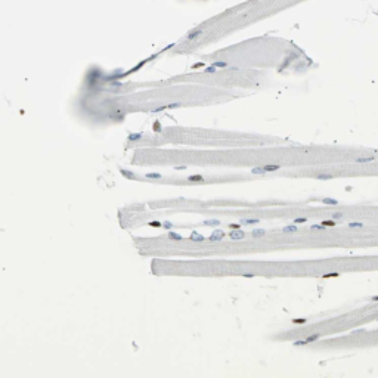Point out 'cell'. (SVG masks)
Here are the masks:
<instances>
[{
  "instance_id": "26",
  "label": "cell",
  "mask_w": 378,
  "mask_h": 378,
  "mask_svg": "<svg viewBox=\"0 0 378 378\" xmlns=\"http://www.w3.org/2000/svg\"><path fill=\"white\" fill-rule=\"evenodd\" d=\"M306 319H303V318H300V319H294V323H304Z\"/></svg>"
},
{
  "instance_id": "25",
  "label": "cell",
  "mask_w": 378,
  "mask_h": 378,
  "mask_svg": "<svg viewBox=\"0 0 378 378\" xmlns=\"http://www.w3.org/2000/svg\"><path fill=\"white\" fill-rule=\"evenodd\" d=\"M151 226H154V228H160V226H162L161 223H158V222H152V223H149Z\"/></svg>"
},
{
  "instance_id": "22",
  "label": "cell",
  "mask_w": 378,
  "mask_h": 378,
  "mask_svg": "<svg viewBox=\"0 0 378 378\" xmlns=\"http://www.w3.org/2000/svg\"><path fill=\"white\" fill-rule=\"evenodd\" d=\"M304 222H306V219L304 217H300V219H296V220H294L296 225H297V223H304Z\"/></svg>"
},
{
  "instance_id": "12",
  "label": "cell",
  "mask_w": 378,
  "mask_h": 378,
  "mask_svg": "<svg viewBox=\"0 0 378 378\" xmlns=\"http://www.w3.org/2000/svg\"><path fill=\"white\" fill-rule=\"evenodd\" d=\"M264 233H266V232H264V229H254V230L251 232L253 236H263Z\"/></svg>"
},
{
  "instance_id": "23",
  "label": "cell",
  "mask_w": 378,
  "mask_h": 378,
  "mask_svg": "<svg viewBox=\"0 0 378 378\" xmlns=\"http://www.w3.org/2000/svg\"><path fill=\"white\" fill-rule=\"evenodd\" d=\"M303 344H307V340H301V341H296L294 346H303Z\"/></svg>"
},
{
  "instance_id": "3",
  "label": "cell",
  "mask_w": 378,
  "mask_h": 378,
  "mask_svg": "<svg viewBox=\"0 0 378 378\" xmlns=\"http://www.w3.org/2000/svg\"><path fill=\"white\" fill-rule=\"evenodd\" d=\"M188 182H204V177L201 174H192L188 177Z\"/></svg>"
},
{
  "instance_id": "7",
  "label": "cell",
  "mask_w": 378,
  "mask_h": 378,
  "mask_svg": "<svg viewBox=\"0 0 378 378\" xmlns=\"http://www.w3.org/2000/svg\"><path fill=\"white\" fill-rule=\"evenodd\" d=\"M202 225H206V226H217V225H220V222L216 220V219H211V220H206Z\"/></svg>"
},
{
  "instance_id": "4",
  "label": "cell",
  "mask_w": 378,
  "mask_h": 378,
  "mask_svg": "<svg viewBox=\"0 0 378 378\" xmlns=\"http://www.w3.org/2000/svg\"><path fill=\"white\" fill-rule=\"evenodd\" d=\"M120 173H121L123 176H126L127 179H135V177H136L133 172H129V170H124V169H120Z\"/></svg>"
},
{
  "instance_id": "21",
  "label": "cell",
  "mask_w": 378,
  "mask_h": 378,
  "mask_svg": "<svg viewBox=\"0 0 378 378\" xmlns=\"http://www.w3.org/2000/svg\"><path fill=\"white\" fill-rule=\"evenodd\" d=\"M162 226H164L166 229H172V228H173V225L170 223V222H164V223H162Z\"/></svg>"
},
{
  "instance_id": "27",
  "label": "cell",
  "mask_w": 378,
  "mask_h": 378,
  "mask_svg": "<svg viewBox=\"0 0 378 378\" xmlns=\"http://www.w3.org/2000/svg\"><path fill=\"white\" fill-rule=\"evenodd\" d=\"M239 226H241V225H236V223H235V225H230V228H232V229H239Z\"/></svg>"
},
{
  "instance_id": "5",
  "label": "cell",
  "mask_w": 378,
  "mask_h": 378,
  "mask_svg": "<svg viewBox=\"0 0 378 378\" xmlns=\"http://www.w3.org/2000/svg\"><path fill=\"white\" fill-rule=\"evenodd\" d=\"M191 239H192V241H198V242H202V241H206V238H204L202 235L196 233V232H192V235H191Z\"/></svg>"
},
{
  "instance_id": "28",
  "label": "cell",
  "mask_w": 378,
  "mask_h": 378,
  "mask_svg": "<svg viewBox=\"0 0 378 378\" xmlns=\"http://www.w3.org/2000/svg\"><path fill=\"white\" fill-rule=\"evenodd\" d=\"M244 276H245V278H253V275H251V273H245Z\"/></svg>"
},
{
  "instance_id": "20",
  "label": "cell",
  "mask_w": 378,
  "mask_h": 378,
  "mask_svg": "<svg viewBox=\"0 0 378 378\" xmlns=\"http://www.w3.org/2000/svg\"><path fill=\"white\" fill-rule=\"evenodd\" d=\"M318 338H319V335H318V334H315V335H312V337L307 338V343H312V341H315V340H318Z\"/></svg>"
},
{
  "instance_id": "2",
  "label": "cell",
  "mask_w": 378,
  "mask_h": 378,
  "mask_svg": "<svg viewBox=\"0 0 378 378\" xmlns=\"http://www.w3.org/2000/svg\"><path fill=\"white\" fill-rule=\"evenodd\" d=\"M230 239H244V236H245V233L242 232V230H238V229H233L232 232L229 233Z\"/></svg>"
},
{
  "instance_id": "24",
  "label": "cell",
  "mask_w": 378,
  "mask_h": 378,
  "mask_svg": "<svg viewBox=\"0 0 378 378\" xmlns=\"http://www.w3.org/2000/svg\"><path fill=\"white\" fill-rule=\"evenodd\" d=\"M338 273H326V275H323V278H337Z\"/></svg>"
},
{
  "instance_id": "17",
  "label": "cell",
  "mask_w": 378,
  "mask_h": 378,
  "mask_svg": "<svg viewBox=\"0 0 378 378\" xmlns=\"http://www.w3.org/2000/svg\"><path fill=\"white\" fill-rule=\"evenodd\" d=\"M332 176L331 174H319L318 176V179H321V180H328V179H331Z\"/></svg>"
},
{
  "instance_id": "6",
  "label": "cell",
  "mask_w": 378,
  "mask_h": 378,
  "mask_svg": "<svg viewBox=\"0 0 378 378\" xmlns=\"http://www.w3.org/2000/svg\"><path fill=\"white\" fill-rule=\"evenodd\" d=\"M259 222H260L259 219H242L241 225H251V223H259Z\"/></svg>"
},
{
  "instance_id": "14",
  "label": "cell",
  "mask_w": 378,
  "mask_h": 378,
  "mask_svg": "<svg viewBox=\"0 0 378 378\" xmlns=\"http://www.w3.org/2000/svg\"><path fill=\"white\" fill-rule=\"evenodd\" d=\"M140 138H142L140 133H132V135H129V140H138Z\"/></svg>"
},
{
  "instance_id": "15",
  "label": "cell",
  "mask_w": 378,
  "mask_h": 378,
  "mask_svg": "<svg viewBox=\"0 0 378 378\" xmlns=\"http://www.w3.org/2000/svg\"><path fill=\"white\" fill-rule=\"evenodd\" d=\"M264 170L266 172H275V170H279V166H266Z\"/></svg>"
},
{
  "instance_id": "16",
  "label": "cell",
  "mask_w": 378,
  "mask_h": 378,
  "mask_svg": "<svg viewBox=\"0 0 378 378\" xmlns=\"http://www.w3.org/2000/svg\"><path fill=\"white\" fill-rule=\"evenodd\" d=\"M322 226H335V222L334 220H326V222H322Z\"/></svg>"
},
{
  "instance_id": "29",
  "label": "cell",
  "mask_w": 378,
  "mask_h": 378,
  "mask_svg": "<svg viewBox=\"0 0 378 378\" xmlns=\"http://www.w3.org/2000/svg\"><path fill=\"white\" fill-rule=\"evenodd\" d=\"M372 300H375V301H377V300H378V296H375V297H372Z\"/></svg>"
},
{
  "instance_id": "13",
  "label": "cell",
  "mask_w": 378,
  "mask_h": 378,
  "mask_svg": "<svg viewBox=\"0 0 378 378\" xmlns=\"http://www.w3.org/2000/svg\"><path fill=\"white\" fill-rule=\"evenodd\" d=\"M322 202H323V204H332V206H337V204H338V201L334 199V198H325Z\"/></svg>"
},
{
  "instance_id": "11",
  "label": "cell",
  "mask_w": 378,
  "mask_h": 378,
  "mask_svg": "<svg viewBox=\"0 0 378 378\" xmlns=\"http://www.w3.org/2000/svg\"><path fill=\"white\" fill-rule=\"evenodd\" d=\"M146 177H148V179L157 180V179H161V174L160 173H146Z\"/></svg>"
},
{
  "instance_id": "1",
  "label": "cell",
  "mask_w": 378,
  "mask_h": 378,
  "mask_svg": "<svg viewBox=\"0 0 378 378\" xmlns=\"http://www.w3.org/2000/svg\"><path fill=\"white\" fill-rule=\"evenodd\" d=\"M223 236H225V232H223V230H214L208 239L211 241V242H214V241H222L223 239Z\"/></svg>"
},
{
  "instance_id": "18",
  "label": "cell",
  "mask_w": 378,
  "mask_h": 378,
  "mask_svg": "<svg viewBox=\"0 0 378 378\" xmlns=\"http://www.w3.org/2000/svg\"><path fill=\"white\" fill-rule=\"evenodd\" d=\"M372 161V157H369V158H357L356 162H371Z\"/></svg>"
},
{
  "instance_id": "19",
  "label": "cell",
  "mask_w": 378,
  "mask_h": 378,
  "mask_svg": "<svg viewBox=\"0 0 378 378\" xmlns=\"http://www.w3.org/2000/svg\"><path fill=\"white\" fill-rule=\"evenodd\" d=\"M349 226H350V228H362V226H363V223H357V222H353V223H350Z\"/></svg>"
},
{
  "instance_id": "10",
  "label": "cell",
  "mask_w": 378,
  "mask_h": 378,
  "mask_svg": "<svg viewBox=\"0 0 378 378\" xmlns=\"http://www.w3.org/2000/svg\"><path fill=\"white\" fill-rule=\"evenodd\" d=\"M253 174H264L266 170H264V167H256V169H253L251 170Z\"/></svg>"
},
{
  "instance_id": "8",
  "label": "cell",
  "mask_w": 378,
  "mask_h": 378,
  "mask_svg": "<svg viewBox=\"0 0 378 378\" xmlns=\"http://www.w3.org/2000/svg\"><path fill=\"white\" fill-rule=\"evenodd\" d=\"M169 238L170 239H174V241H182L183 239V236H180L179 233H176V232H170L169 233Z\"/></svg>"
},
{
  "instance_id": "9",
  "label": "cell",
  "mask_w": 378,
  "mask_h": 378,
  "mask_svg": "<svg viewBox=\"0 0 378 378\" xmlns=\"http://www.w3.org/2000/svg\"><path fill=\"white\" fill-rule=\"evenodd\" d=\"M297 226L296 225H293V226H286V228H284L282 229V232H285V233H289V232H297Z\"/></svg>"
}]
</instances>
